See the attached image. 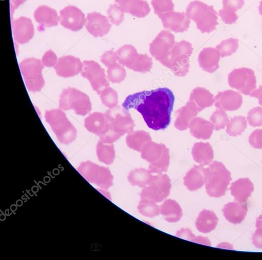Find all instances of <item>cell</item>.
<instances>
[{"label":"cell","mask_w":262,"mask_h":260,"mask_svg":"<svg viewBox=\"0 0 262 260\" xmlns=\"http://www.w3.org/2000/svg\"><path fill=\"white\" fill-rule=\"evenodd\" d=\"M218 218L213 211L204 209L202 210L195 221V226L198 230L207 233L214 230L218 222Z\"/></svg>","instance_id":"29"},{"label":"cell","mask_w":262,"mask_h":260,"mask_svg":"<svg viewBox=\"0 0 262 260\" xmlns=\"http://www.w3.org/2000/svg\"><path fill=\"white\" fill-rule=\"evenodd\" d=\"M191 154L193 160L202 166L209 165L214 157L212 146L208 142H196L193 144Z\"/></svg>","instance_id":"26"},{"label":"cell","mask_w":262,"mask_h":260,"mask_svg":"<svg viewBox=\"0 0 262 260\" xmlns=\"http://www.w3.org/2000/svg\"><path fill=\"white\" fill-rule=\"evenodd\" d=\"M176 235L177 237L192 242H193L196 236L192 233L191 230L189 228L181 229L180 230L177 231Z\"/></svg>","instance_id":"55"},{"label":"cell","mask_w":262,"mask_h":260,"mask_svg":"<svg viewBox=\"0 0 262 260\" xmlns=\"http://www.w3.org/2000/svg\"><path fill=\"white\" fill-rule=\"evenodd\" d=\"M137 209L141 214L146 217L154 218L160 213V207L150 199H141Z\"/></svg>","instance_id":"38"},{"label":"cell","mask_w":262,"mask_h":260,"mask_svg":"<svg viewBox=\"0 0 262 260\" xmlns=\"http://www.w3.org/2000/svg\"><path fill=\"white\" fill-rule=\"evenodd\" d=\"M174 44V35L169 31L162 30L149 44V52L152 56L165 67Z\"/></svg>","instance_id":"10"},{"label":"cell","mask_w":262,"mask_h":260,"mask_svg":"<svg viewBox=\"0 0 262 260\" xmlns=\"http://www.w3.org/2000/svg\"><path fill=\"white\" fill-rule=\"evenodd\" d=\"M249 142L253 148L262 149V129L252 132L249 137Z\"/></svg>","instance_id":"49"},{"label":"cell","mask_w":262,"mask_h":260,"mask_svg":"<svg viewBox=\"0 0 262 260\" xmlns=\"http://www.w3.org/2000/svg\"><path fill=\"white\" fill-rule=\"evenodd\" d=\"M193 242L208 246L210 245V242L209 240L206 237H203L202 236H195L193 241Z\"/></svg>","instance_id":"58"},{"label":"cell","mask_w":262,"mask_h":260,"mask_svg":"<svg viewBox=\"0 0 262 260\" xmlns=\"http://www.w3.org/2000/svg\"><path fill=\"white\" fill-rule=\"evenodd\" d=\"M84 124L88 131L99 136L103 134L110 125L105 114L100 112L89 115L85 118Z\"/></svg>","instance_id":"24"},{"label":"cell","mask_w":262,"mask_h":260,"mask_svg":"<svg viewBox=\"0 0 262 260\" xmlns=\"http://www.w3.org/2000/svg\"><path fill=\"white\" fill-rule=\"evenodd\" d=\"M170 188V179L168 175L158 174L153 176L150 183L143 188L140 196L141 199H150L156 203H160L169 196Z\"/></svg>","instance_id":"8"},{"label":"cell","mask_w":262,"mask_h":260,"mask_svg":"<svg viewBox=\"0 0 262 260\" xmlns=\"http://www.w3.org/2000/svg\"><path fill=\"white\" fill-rule=\"evenodd\" d=\"M186 14L189 19L195 23L198 29L202 33H209L216 30L218 17L213 6L195 0L188 4Z\"/></svg>","instance_id":"3"},{"label":"cell","mask_w":262,"mask_h":260,"mask_svg":"<svg viewBox=\"0 0 262 260\" xmlns=\"http://www.w3.org/2000/svg\"><path fill=\"white\" fill-rule=\"evenodd\" d=\"M206 172L204 166H193L183 178L184 185L191 191L197 190L205 184Z\"/></svg>","instance_id":"20"},{"label":"cell","mask_w":262,"mask_h":260,"mask_svg":"<svg viewBox=\"0 0 262 260\" xmlns=\"http://www.w3.org/2000/svg\"><path fill=\"white\" fill-rule=\"evenodd\" d=\"M228 83L245 95H249L256 90V80L253 70L242 68L232 70L228 75Z\"/></svg>","instance_id":"9"},{"label":"cell","mask_w":262,"mask_h":260,"mask_svg":"<svg viewBox=\"0 0 262 260\" xmlns=\"http://www.w3.org/2000/svg\"><path fill=\"white\" fill-rule=\"evenodd\" d=\"M151 4L155 14L158 16L173 11L174 4L172 0H151Z\"/></svg>","instance_id":"45"},{"label":"cell","mask_w":262,"mask_h":260,"mask_svg":"<svg viewBox=\"0 0 262 260\" xmlns=\"http://www.w3.org/2000/svg\"><path fill=\"white\" fill-rule=\"evenodd\" d=\"M219 15L222 20L226 24H232L238 19V16L236 12L224 8L219 10Z\"/></svg>","instance_id":"50"},{"label":"cell","mask_w":262,"mask_h":260,"mask_svg":"<svg viewBox=\"0 0 262 260\" xmlns=\"http://www.w3.org/2000/svg\"><path fill=\"white\" fill-rule=\"evenodd\" d=\"M256 228L262 227V214L259 215L256 219Z\"/></svg>","instance_id":"59"},{"label":"cell","mask_w":262,"mask_h":260,"mask_svg":"<svg viewBox=\"0 0 262 260\" xmlns=\"http://www.w3.org/2000/svg\"><path fill=\"white\" fill-rule=\"evenodd\" d=\"M163 27L176 33H183L188 30L190 19L184 12H168L159 16Z\"/></svg>","instance_id":"14"},{"label":"cell","mask_w":262,"mask_h":260,"mask_svg":"<svg viewBox=\"0 0 262 260\" xmlns=\"http://www.w3.org/2000/svg\"><path fill=\"white\" fill-rule=\"evenodd\" d=\"M59 21L64 28L73 31L81 29L86 21L83 13L74 6H68L60 11Z\"/></svg>","instance_id":"13"},{"label":"cell","mask_w":262,"mask_h":260,"mask_svg":"<svg viewBox=\"0 0 262 260\" xmlns=\"http://www.w3.org/2000/svg\"><path fill=\"white\" fill-rule=\"evenodd\" d=\"M43 67L41 61L35 58H26L20 62V70L29 91L38 92L43 87L45 80L42 75Z\"/></svg>","instance_id":"7"},{"label":"cell","mask_w":262,"mask_h":260,"mask_svg":"<svg viewBox=\"0 0 262 260\" xmlns=\"http://www.w3.org/2000/svg\"><path fill=\"white\" fill-rule=\"evenodd\" d=\"M174 96L167 88L143 91L128 95L122 103L125 110L135 109L142 116L147 126L163 130L169 125Z\"/></svg>","instance_id":"1"},{"label":"cell","mask_w":262,"mask_h":260,"mask_svg":"<svg viewBox=\"0 0 262 260\" xmlns=\"http://www.w3.org/2000/svg\"><path fill=\"white\" fill-rule=\"evenodd\" d=\"M35 21L46 27L58 25L59 16L55 10L46 5L37 7L34 12Z\"/></svg>","instance_id":"27"},{"label":"cell","mask_w":262,"mask_h":260,"mask_svg":"<svg viewBox=\"0 0 262 260\" xmlns=\"http://www.w3.org/2000/svg\"><path fill=\"white\" fill-rule=\"evenodd\" d=\"M256 228L252 236V244L256 248L262 249V227Z\"/></svg>","instance_id":"54"},{"label":"cell","mask_w":262,"mask_h":260,"mask_svg":"<svg viewBox=\"0 0 262 260\" xmlns=\"http://www.w3.org/2000/svg\"><path fill=\"white\" fill-rule=\"evenodd\" d=\"M210 121L216 131L224 129L229 122L228 115L225 111L217 109L211 115Z\"/></svg>","instance_id":"44"},{"label":"cell","mask_w":262,"mask_h":260,"mask_svg":"<svg viewBox=\"0 0 262 260\" xmlns=\"http://www.w3.org/2000/svg\"><path fill=\"white\" fill-rule=\"evenodd\" d=\"M99 95L102 103L105 106L112 109L117 106L118 103V93L111 87H106L101 91Z\"/></svg>","instance_id":"42"},{"label":"cell","mask_w":262,"mask_h":260,"mask_svg":"<svg viewBox=\"0 0 262 260\" xmlns=\"http://www.w3.org/2000/svg\"><path fill=\"white\" fill-rule=\"evenodd\" d=\"M126 76V73L124 66L120 63L115 64L108 67L107 77L112 83H120Z\"/></svg>","instance_id":"41"},{"label":"cell","mask_w":262,"mask_h":260,"mask_svg":"<svg viewBox=\"0 0 262 260\" xmlns=\"http://www.w3.org/2000/svg\"><path fill=\"white\" fill-rule=\"evenodd\" d=\"M193 51L192 45L185 40L175 42L165 66L177 76H185L189 72V58Z\"/></svg>","instance_id":"5"},{"label":"cell","mask_w":262,"mask_h":260,"mask_svg":"<svg viewBox=\"0 0 262 260\" xmlns=\"http://www.w3.org/2000/svg\"><path fill=\"white\" fill-rule=\"evenodd\" d=\"M250 96L257 98L259 104L262 106V85L256 89Z\"/></svg>","instance_id":"56"},{"label":"cell","mask_w":262,"mask_h":260,"mask_svg":"<svg viewBox=\"0 0 262 260\" xmlns=\"http://www.w3.org/2000/svg\"><path fill=\"white\" fill-rule=\"evenodd\" d=\"M205 188L211 197L219 198L226 193L231 180V173L221 162L214 161L206 168Z\"/></svg>","instance_id":"2"},{"label":"cell","mask_w":262,"mask_h":260,"mask_svg":"<svg viewBox=\"0 0 262 260\" xmlns=\"http://www.w3.org/2000/svg\"><path fill=\"white\" fill-rule=\"evenodd\" d=\"M150 141H151V138L149 134L144 131H132L128 133L126 137L127 146L137 151H140L142 147Z\"/></svg>","instance_id":"33"},{"label":"cell","mask_w":262,"mask_h":260,"mask_svg":"<svg viewBox=\"0 0 262 260\" xmlns=\"http://www.w3.org/2000/svg\"><path fill=\"white\" fill-rule=\"evenodd\" d=\"M119 6L124 12L138 18L144 17L150 11L149 6L145 0H125Z\"/></svg>","instance_id":"28"},{"label":"cell","mask_w":262,"mask_h":260,"mask_svg":"<svg viewBox=\"0 0 262 260\" xmlns=\"http://www.w3.org/2000/svg\"><path fill=\"white\" fill-rule=\"evenodd\" d=\"M81 75L91 83L93 89L99 95L101 91L109 86L104 70L94 60H84Z\"/></svg>","instance_id":"12"},{"label":"cell","mask_w":262,"mask_h":260,"mask_svg":"<svg viewBox=\"0 0 262 260\" xmlns=\"http://www.w3.org/2000/svg\"><path fill=\"white\" fill-rule=\"evenodd\" d=\"M169 151L167 148L159 160L149 164L148 169L152 174H162L167 170L169 165Z\"/></svg>","instance_id":"43"},{"label":"cell","mask_w":262,"mask_h":260,"mask_svg":"<svg viewBox=\"0 0 262 260\" xmlns=\"http://www.w3.org/2000/svg\"><path fill=\"white\" fill-rule=\"evenodd\" d=\"M238 48V40L230 38L222 41L216 47L221 57L229 56L235 53Z\"/></svg>","instance_id":"40"},{"label":"cell","mask_w":262,"mask_h":260,"mask_svg":"<svg viewBox=\"0 0 262 260\" xmlns=\"http://www.w3.org/2000/svg\"><path fill=\"white\" fill-rule=\"evenodd\" d=\"M242 103L243 97L241 95L232 90L219 92L214 98L215 106L224 111L237 110Z\"/></svg>","instance_id":"18"},{"label":"cell","mask_w":262,"mask_h":260,"mask_svg":"<svg viewBox=\"0 0 262 260\" xmlns=\"http://www.w3.org/2000/svg\"><path fill=\"white\" fill-rule=\"evenodd\" d=\"M123 135L114 131L112 127H109L106 131L99 136L100 140L102 142L113 143L118 140Z\"/></svg>","instance_id":"48"},{"label":"cell","mask_w":262,"mask_h":260,"mask_svg":"<svg viewBox=\"0 0 262 260\" xmlns=\"http://www.w3.org/2000/svg\"><path fill=\"white\" fill-rule=\"evenodd\" d=\"M247 127V123L244 116H235L229 120L226 133L230 136L235 137L242 135Z\"/></svg>","instance_id":"37"},{"label":"cell","mask_w":262,"mask_h":260,"mask_svg":"<svg viewBox=\"0 0 262 260\" xmlns=\"http://www.w3.org/2000/svg\"><path fill=\"white\" fill-rule=\"evenodd\" d=\"M45 118L58 140L68 144L74 141L77 137V130L61 110L53 109L46 111Z\"/></svg>","instance_id":"4"},{"label":"cell","mask_w":262,"mask_h":260,"mask_svg":"<svg viewBox=\"0 0 262 260\" xmlns=\"http://www.w3.org/2000/svg\"><path fill=\"white\" fill-rule=\"evenodd\" d=\"M160 213L169 223L178 222L182 216V210L178 203L172 199H167L160 206Z\"/></svg>","instance_id":"30"},{"label":"cell","mask_w":262,"mask_h":260,"mask_svg":"<svg viewBox=\"0 0 262 260\" xmlns=\"http://www.w3.org/2000/svg\"><path fill=\"white\" fill-rule=\"evenodd\" d=\"M230 190L235 201L245 203L253 192L254 186L249 178H240L231 183Z\"/></svg>","instance_id":"21"},{"label":"cell","mask_w":262,"mask_h":260,"mask_svg":"<svg viewBox=\"0 0 262 260\" xmlns=\"http://www.w3.org/2000/svg\"><path fill=\"white\" fill-rule=\"evenodd\" d=\"M110 126L123 135L133 131L135 124L127 110L119 106L110 109L105 113Z\"/></svg>","instance_id":"11"},{"label":"cell","mask_w":262,"mask_h":260,"mask_svg":"<svg viewBox=\"0 0 262 260\" xmlns=\"http://www.w3.org/2000/svg\"><path fill=\"white\" fill-rule=\"evenodd\" d=\"M152 177V173L148 169L139 168L131 170L128 175L127 179L132 186L143 188L150 183Z\"/></svg>","instance_id":"34"},{"label":"cell","mask_w":262,"mask_h":260,"mask_svg":"<svg viewBox=\"0 0 262 260\" xmlns=\"http://www.w3.org/2000/svg\"><path fill=\"white\" fill-rule=\"evenodd\" d=\"M151 58L147 54H138L135 60L129 68L135 72L145 73L149 72L152 68Z\"/></svg>","instance_id":"39"},{"label":"cell","mask_w":262,"mask_h":260,"mask_svg":"<svg viewBox=\"0 0 262 260\" xmlns=\"http://www.w3.org/2000/svg\"><path fill=\"white\" fill-rule=\"evenodd\" d=\"M82 67L83 63L79 58L67 55L60 57L54 68L59 76L66 78L77 75L81 72Z\"/></svg>","instance_id":"16"},{"label":"cell","mask_w":262,"mask_h":260,"mask_svg":"<svg viewBox=\"0 0 262 260\" xmlns=\"http://www.w3.org/2000/svg\"><path fill=\"white\" fill-rule=\"evenodd\" d=\"M116 52L119 63L128 69L133 63L139 54L136 49L131 45H125Z\"/></svg>","instance_id":"35"},{"label":"cell","mask_w":262,"mask_h":260,"mask_svg":"<svg viewBox=\"0 0 262 260\" xmlns=\"http://www.w3.org/2000/svg\"><path fill=\"white\" fill-rule=\"evenodd\" d=\"M57 57L55 53L51 50L47 51L43 55L41 62L44 66L51 67L57 62Z\"/></svg>","instance_id":"53"},{"label":"cell","mask_w":262,"mask_h":260,"mask_svg":"<svg viewBox=\"0 0 262 260\" xmlns=\"http://www.w3.org/2000/svg\"><path fill=\"white\" fill-rule=\"evenodd\" d=\"M26 0H10V11L13 13L18 7L24 3Z\"/></svg>","instance_id":"57"},{"label":"cell","mask_w":262,"mask_h":260,"mask_svg":"<svg viewBox=\"0 0 262 260\" xmlns=\"http://www.w3.org/2000/svg\"><path fill=\"white\" fill-rule=\"evenodd\" d=\"M214 102L213 95L209 90L196 87L192 91L186 104L199 113L206 107L211 106Z\"/></svg>","instance_id":"19"},{"label":"cell","mask_w":262,"mask_h":260,"mask_svg":"<svg viewBox=\"0 0 262 260\" xmlns=\"http://www.w3.org/2000/svg\"><path fill=\"white\" fill-rule=\"evenodd\" d=\"M97 154L101 162L106 164H112L115 158L114 145L99 140L97 145Z\"/></svg>","instance_id":"36"},{"label":"cell","mask_w":262,"mask_h":260,"mask_svg":"<svg viewBox=\"0 0 262 260\" xmlns=\"http://www.w3.org/2000/svg\"><path fill=\"white\" fill-rule=\"evenodd\" d=\"M247 120L253 127L262 125V107L257 106L250 110L247 115Z\"/></svg>","instance_id":"47"},{"label":"cell","mask_w":262,"mask_h":260,"mask_svg":"<svg viewBox=\"0 0 262 260\" xmlns=\"http://www.w3.org/2000/svg\"><path fill=\"white\" fill-rule=\"evenodd\" d=\"M220 57V53L216 48H204L199 55V66L204 71L212 73L219 68Z\"/></svg>","instance_id":"22"},{"label":"cell","mask_w":262,"mask_h":260,"mask_svg":"<svg viewBox=\"0 0 262 260\" xmlns=\"http://www.w3.org/2000/svg\"><path fill=\"white\" fill-rule=\"evenodd\" d=\"M197 113L188 104L176 111L174 127L179 131H184L189 127L191 121L198 115Z\"/></svg>","instance_id":"32"},{"label":"cell","mask_w":262,"mask_h":260,"mask_svg":"<svg viewBox=\"0 0 262 260\" xmlns=\"http://www.w3.org/2000/svg\"><path fill=\"white\" fill-rule=\"evenodd\" d=\"M111 28V25L106 16L96 12L88 13L85 28L94 37H102L108 33Z\"/></svg>","instance_id":"15"},{"label":"cell","mask_w":262,"mask_h":260,"mask_svg":"<svg viewBox=\"0 0 262 260\" xmlns=\"http://www.w3.org/2000/svg\"><path fill=\"white\" fill-rule=\"evenodd\" d=\"M59 107L62 110H73L77 115L84 116L91 112L92 104L86 94L75 88H68L60 95Z\"/></svg>","instance_id":"6"},{"label":"cell","mask_w":262,"mask_h":260,"mask_svg":"<svg viewBox=\"0 0 262 260\" xmlns=\"http://www.w3.org/2000/svg\"><path fill=\"white\" fill-rule=\"evenodd\" d=\"M168 148L163 143H157L150 141L142 148L141 158L150 164L159 160Z\"/></svg>","instance_id":"31"},{"label":"cell","mask_w":262,"mask_h":260,"mask_svg":"<svg viewBox=\"0 0 262 260\" xmlns=\"http://www.w3.org/2000/svg\"><path fill=\"white\" fill-rule=\"evenodd\" d=\"M259 14L262 15V0L260 2L259 6L258 7Z\"/></svg>","instance_id":"60"},{"label":"cell","mask_w":262,"mask_h":260,"mask_svg":"<svg viewBox=\"0 0 262 260\" xmlns=\"http://www.w3.org/2000/svg\"><path fill=\"white\" fill-rule=\"evenodd\" d=\"M107 12L110 21L114 25L119 26L124 20V12L117 4L111 5Z\"/></svg>","instance_id":"46"},{"label":"cell","mask_w":262,"mask_h":260,"mask_svg":"<svg viewBox=\"0 0 262 260\" xmlns=\"http://www.w3.org/2000/svg\"><path fill=\"white\" fill-rule=\"evenodd\" d=\"M247 211V203H241L237 201L228 203L222 209L225 219L233 224L241 223L245 219Z\"/></svg>","instance_id":"23"},{"label":"cell","mask_w":262,"mask_h":260,"mask_svg":"<svg viewBox=\"0 0 262 260\" xmlns=\"http://www.w3.org/2000/svg\"><path fill=\"white\" fill-rule=\"evenodd\" d=\"M12 31L14 40L19 44H24L31 39L34 34L32 20L21 16L12 22Z\"/></svg>","instance_id":"17"},{"label":"cell","mask_w":262,"mask_h":260,"mask_svg":"<svg viewBox=\"0 0 262 260\" xmlns=\"http://www.w3.org/2000/svg\"><path fill=\"white\" fill-rule=\"evenodd\" d=\"M125 0H115L116 3L119 4V5L121 4L122 2H123Z\"/></svg>","instance_id":"61"},{"label":"cell","mask_w":262,"mask_h":260,"mask_svg":"<svg viewBox=\"0 0 262 260\" xmlns=\"http://www.w3.org/2000/svg\"><path fill=\"white\" fill-rule=\"evenodd\" d=\"M223 8L236 12L241 9L244 5V0H223Z\"/></svg>","instance_id":"52"},{"label":"cell","mask_w":262,"mask_h":260,"mask_svg":"<svg viewBox=\"0 0 262 260\" xmlns=\"http://www.w3.org/2000/svg\"><path fill=\"white\" fill-rule=\"evenodd\" d=\"M101 61L106 67H109L115 64L118 61L116 52L109 50L105 52L101 57Z\"/></svg>","instance_id":"51"},{"label":"cell","mask_w":262,"mask_h":260,"mask_svg":"<svg viewBox=\"0 0 262 260\" xmlns=\"http://www.w3.org/2000/svg\"><path fill=\"white\" fill-rule=\"evenodd\" d=\"M189 128L194 137L206 140L211 137L214 126L210 122L202 118L195 117L191 121Z\"/></svg>","instance_id":"25"}]
</instances>
